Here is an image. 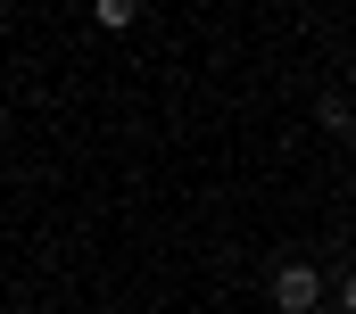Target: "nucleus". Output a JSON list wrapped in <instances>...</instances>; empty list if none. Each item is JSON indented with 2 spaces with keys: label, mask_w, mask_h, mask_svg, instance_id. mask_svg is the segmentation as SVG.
Returning a JSON list of instances; mask_svg holds the SVG:
<instances>
[{
  "label": "nucleus",
  "mask_w": 356,
  "mask_h": 314,
  "mask_svg": "<svg viewBox=\"0 0 356 314\" xmlns=\"http://www.w3.org/2000/svg\"><path fill=\"white\" fill-rule=\"evenodd\" d=\"M323 306V273L307 265V256H290L282 273H273V314H315Z\"/></svg>",
  "instance_id": "f257e3e1"
},
{
  "label": "nucleus",
  "mask_w": 356,
  "mask_h": 314,
  "mask_svg": "<svg viewBox=\"0 0 356 314\" xmlns=\"http://www.w3.org/2000/svg\"><path fill=\"white\" fill-rule=\"evenodd\" d=\"M315 124H323L332 141H348V133H356V108L340 99V91H323V108H315Z\"/></svg>",
  "instance_id": "f03ea898"
},
{
  "label": "nucleus",
  "mask_w": 356,
  "mask_h": 314,
  "mask_svg": "<svg viewBox=\"0 0 356 314\" xmlns=\"http://www.w3.org/2000/svg\"><path fill=\"white\" fill-rule=\"evenodd\" d=\"M315 314H340V306H315Z\"/></svg>",
  "instance_id": "39448f33"
},
{
  "label": "nucleus",
  "mask_w": 356,
  "mask_h": 314,
  "mask_svg": "<svg viewBox=\"0 0 356 314\" xmlns=\"http://www.w3.org/2000/svg\"><path fill=\"white\" fill-rule=\"evenodd\" d=\"M332 306H340V314H356V273L340 281V298H332Z\"/></svg>",
  "instance_id": "20e7f679"
},
{
  "label": "nucleus",
  "mask_w": 356,
  "mask_h": 314,
  "mask_svg": "<svg viewBox=\"0 0 356 314\" xmlns=\"http://www.w3.org/2000/svg\"><path fill=\"white\" fill-rule=\"evenodd\" d=\"M91 17H99L108 33H133V17H141V0H91Z\"/></svg>",
  "instance_id": "7ed1b4c3"
}]
</instances>
